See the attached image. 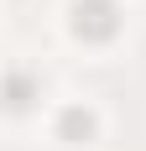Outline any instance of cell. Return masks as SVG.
<instances>
[{
	"instance_id": "obj_3",
	"label": "cell",
	"mask_w": 146,
	"mask_h": 151,
	"mask_svg": "<svg viewBox=\"0 0 146 151\" xmlns=\"http://www.w3.org/2000/svg\"><path fill=\"white\" fill-rule=\"evenodd\" d=\"M31 89H37V83H31V73H21V68H16V73H11V109H26V104H31Z\"/></svg>"
},
{
	"instance_id": "obj_1",
	"label": "cell",
	"mask_w": 146,
	"mask_h": 151,
	"mask_svg": "<svg viewBox=\"0 0 146 151\" xmlns=\"http://www.w3.org/2000/svg\"><path fill=\"white\" fill-rule=\"evenodd\" d=\"M73 31L84 42H110L120 31V5L115 0H73Z\"/></svg>"
},
{
	"instance_id": "obj_2",
	"label": "cell",
	"mask_w": 146,
	"mask_h": 151,
	"mask_svg": "<svg viewBox=\"0 0 146 151\" xmlns=\"http://www.w3.org/2000/svg\"><path fill=\"white\" fill-rule=\"evenodd\" d=\"M58 136L68 141V146H89V141H94V115H89L84 104H68L58 115Z\"/></svg>"
}]
</instances>
